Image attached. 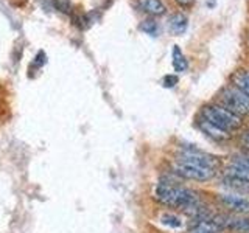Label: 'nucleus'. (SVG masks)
Returning <instances> with one entry per match:
<instances>
[{
    "label": "nucleus",
    "mask_w": 249,
    "mask_h": 233,
    "mask_svg": "<svg viewBox=\"0 0 249 233\" xmlns=\"http://www.w3.org/2000/svg\"><path fill=\"white\" fill-rule=\"evenodd\" d=\"M154 198L160 204L173 208H181L182 212L189 213L193 208L201 205V200L198 194L193 190L184 188L181 185H175L171 182H160L156 186Z\"/></svg>",
    "instance_id": "nucleus-1"
},
{
    "label": "nucleus",
    "mask_w": 249,
    "mask_h": 233,
    "mask_svg": "<svg viewBox=\"0 0 249 233\" xmlns=\"http://www.w3.org/2000/svg\"><path fill=\"white\" fill-rule=\"evenodd\" d=\"M201 118L209 121L210 124H213L215 128L228 132V134H232V132H235L237 129L241 128L240 116L232 114L228 109H224L223 106H215V104L204 106L201 111Z\"/></svg>",
    "instance_id": "nucleus-2"
},
{
    "label": "nucleus",
    "mask_w": 249,
    "mask_h": 233,
    "mask_svg": "<svg viewBox=\"0 0 249 233\" xmlns=\"http://www.w3.org/2000/svg\"><path fill=\"white\" fill-rule=\"evenodd\" d=\"M220 101L224 109L238 116L249 114V98L237 89H226L221 92Z\"/></svg>",
    "instance_id": "nucleus-3"
},
{
    "label": "nucleus",
    "mask_w": 249,
    "mask_h": 233,
    "mask_svg": "<svg viewBox=\"0 0 249 233\" xmlns=\"http://www.w3.org/2000/svg\"><path fill=\"white\" fill-rule=\"evenodd\" d=\"M173 173L187 181H196V182H206L210 181L215 176V171L207 169V168H201L196 165H192V163H185V162H175L173 165Z\"/></svg>",
    "instance_id": "nucleus-4"
},
{
    "label": "nucleus",
    "mask_w": 249,
    "mask_h": 233,
    "mask_svg": "<svg viewBox=\"0 0 249 233\" xmlns=\"http://www.w3.org/2000/svg\"><path fill=\"white\" fill-rule=\"evenodd\" d=\"M178 162H185V163H192V165H196L201 168H207L216 171V168L220 166V160H218L215 155L206 154L198 150H184L181 154L178 155Z\"/></svg>",
    "instance_id": "nucleus-5"
},
{
    "label": "nucleus",
    "mask_w": 249,
    "mask_h": 233,
    "mask_svg": "<svg viewBox=\"0 0 249 233\" xmlns=\"http://www.w3.org/2000/svg\"><path fill=\"white\" fill-rule=\"evenodd\" d=\"M212 221L218 227V230H229L233 233H249V219L240 216H213Z\"/></svg>",
    "instance_id": "nucleus-6"
},
{
    "label": "nucleus",
    "mask_w": 249,
    "mask_h": 233,
    "mask_svg": "<svg viewBox=\"0 0 249 233\" xmlns=\"http://www.w3.org/2000/svg\"><path fill=\"white\" fill-rule=\"evenodd\" d=\"M220 204L223 207H226L231 212L237 213V215H245L249 213V199L243 198V196H238V194H221L220 198Z\"/></svg>",
    "instance_id": "nucleus-7"
},
{
    "label": "nucleus",
    "mask_w": 249,
    "mask_h": 233,
    "mask_svg": "<svg viewBox=\"0 0 249 233\" xmlns=\"http://www.w3.org/2000/svg\"><path fill=\"white\" fill-rule=\"evenodd\" d=\"M198 126H199V129H201L202 132H204V134H206L209 138L215 140V142H224V140L231 138V134H228V132H224V131H221V129L215 128L213 124H210L209 121L202 120V118H201V121L198 123Z\"/></svg>",
    "instance_id": "nucleus-8"
},
{
    "label": "nucleus",
    "mask_w": 249,
    "mask_h": 233,
    "mask_svg": "<svg viewBox=\"0 0 249 233\" xmlns=\"http://www.w3.org/2000/svg\"><path fill=\"white\" fill-rule=\"evenodd\" d=\"M187 25H189V19L181 13L173 14L168 20V28L171 30V33H175V34H182L187 30Z\"/></svg>",
    "instance_id": "nucleus-9"
},
{
    "label": "nucleus",
    "mask_w": 249,
    "mask_h": 233,
    "mask_svg": "<svg viewBox=\"0 0 249 233\" xmlns=\"http://www.w3.org/2000/svg\"><path fill=\"white\" fill-rule=\"evenodd\" d=\"M137 3L148 14L160 16V14L165 13V5H163L160 0H139Z\"/></svg>",
    "instance_id": "nucleus-10"
},
{
    "label": "nucleus",
    "mask_w": 249,
    "mask_h": 233,
    "mask_svg": "<svg viewBox=\"0 0 249 233\" xmlns=\"http://www.w3.org/2000/svg\"><path fill=\"white\" fill-rule=\"evenodd\" d=\"M233 81H235L237 90H240L245 97L249 98V72H246V70H241V72H238L235 75Z\"/></svg>",
    "instance_id": "nucleus-11"
},
{
    "label": "nucleus",
    "mask_w": 249,
    "mask_h": 233,
    "mask_svg": "<svg viewBox=\"0 0 249 233\" xmlns=\"http://www.w3.org/2000/svg\"><path fill=\"white\" fill-rule=\"evenodd\" d=\"M223 185L229 186V188L233 191H245V193L249 191V182L248 181H241V179H235V177H231V176H224Z\"/></svg>",
    "instance_id": "nucleus-12"
},
{
    "label": "nucleus",
    "mask_w": 249,
    "mask_h": 233,
    "mask_svg": "<svg viewBox=\"0 0 249 233\" xmlns=\"http://www.w3.org/2000/svg\"><path fill=\"white\" fill-rule=\"evenodd\" d=\"M173 67H175L176 72H185L187 67H189L185 56L182 54L181 49H179L178 45L173 47Z\"/></svg>",
    "instance_id": "nucleus-13"
},
{
    "label": "nucleus",
    "mask_w": 249,
    "mask_h": 233,
    "mask_svg": "<svg viewBox=\"0 0 249 233\" xmlns=\"http://www.w3.org/2000/svg\"><path fill=\"white\" fill-rule=\"evenodd\" d=\"M218 232H220V230H218V227H216L212 219L196 222L193 225V229L190 230V233H218Z\"/></svg>",
    "instance_id": "nucleus-14"
},
{
    "label": "nucleus",
    "mask_w": 249,
    "mask_h": 233,
    "mask_svg": "<svg viewBox=\"0 0 249 233\" xmlns=\"http://www.w3.org/2000/svg\"><path fill=\"white\" fill-rule=\"evenodd\" d=\"M231 163H233V165L237 166H241L249 171V152H241V154H235L233 157L229 160Z\"/></svg>",
    "instance_id": "nucleus-15"
},
{
    "label": "nucleus",
    "mask_w": 249,
    "mask_h": 233,
    "mask_svg": "<svg viewBox=\"0 0 249 233\" xmlns=\"http://www.w3.org/2000/svg\"><path fill=\"white\" fill-rule=\"evenodd\" d=\"M162 222L165 224V225H170V227H173V229H179V227L182 225V221L179 219L178 216L171 215V213L163 215V216H162Z\"/></svg>",
    "instance_id": "nucleus-16"
},
{
    "label": "nucleus",
    "mask_w": 249,
    "mask_h": 233,
    "mask_svg": "<svg viewBox=\"0 0 249 233\" xmlns=\"http://www.w3.org/2000/svg\"><path fill=\"white\" fill-rule=\"evenodd\" d=\"M140 28H142L145 33L151 34V36H156L158 34V23H156L153 19H146L142 22V25H140Z\"/></svg>",
    "instance_id": "nucleus-17"
},
{
    "label": "nucleus",
    "mask_w": 249,
    "mask_h": 233,
    "mask_svg": "<svg viewBox=\"0 0 249 233\" xmlns=\"http://www.w3.org/2000/svg\"><path fill=\"white\" fill-rule=\"evenodd\" d=\"M54 5H56V8L59 11L62 13H69L70 11V2L69 0H53Z\"/></svg>",
    "instance_id": "nucleus-18"
},
{
    "label": "nucleus",
    "mask_w": 249,
    "mask_h": 233,
    "mask_svg": "<svg viewBox=\"0 0 249 233\" xmlns=\"http://www.w3.org/2000/svg\"><path fill=\"white\" fill-rule=\"evenodd\" d=\"M176 84H178L176 75H167L165 78H163V85H165V87H175Z\"/></svg>",
    "instance_id": "nucleus-19"
},
{
    "label": "nucleus",
    "mask_w": 249,
    "mask_h": 233,
    "mask_svg": "<svg viewBox=\"0 0 249 233\" xmlns=\"http://www.w3.org/2000/svg\"><path fill=\"white\" fill-rule=\"evenodd\" d=\"M240 142H241V146L246 150V152H249V129H246L243 134H241Z\"/></svg>",
    "instance_id": "nucleus-20"
},
{
    "label": "nucleus",
    "mask_w": 249,
    "mask_h": 233,
    "mask_svg": "<svg viewBox=\"0 0 249 233\" xmlns=\"http://www.w3.org/2000/svg\"><path fill=\"white\" fill-rule=\"evenodd\" d=\"M178 5H181L182 8H190L195 5V0H176Z\"/></svg>",
    "instance_id": "nucleus-21"
}]
</instances>
